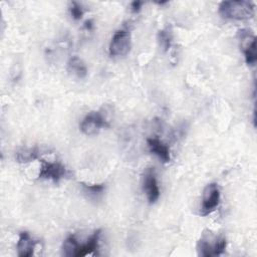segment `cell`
<instances>
[{"instance_id":"3","label":"cell","mask_w":257,"mask_h":257,"mask_svg":"<svg viewBox=\"0 0 257 257\" xmlns=\"http://www.w3.org/2000/svg\"><path fill=\"white\" fill-rule=\"evenodd\" d=\"M220 203V189L216 183L208 184L202 196V205L200 214L202 216H207L211 214L218 207Z\"/></svg>"},{"instance_id":"18","label":"cell","mask_w":257,"mask_h":257,"mask_svg":"<svg viewBox=\"0 0 257 257\" xmlns=\"http://www.w3.org/2000/svg\"><path fill=\"white\" fill-rule=\"evenodd\" d=\"M143 4H144V2H142V1H134V2L132 3V5H131L133 12H138V11H140V9H141V7H142Z\"/></svg>"},{"instance_id":"4","label":"cell","mask_w":257,"mask_h":257,"mask_svg":"<svg viewBox=\"0 0 257 257\" xmlns=\"http://www.w3.org/2000/svg\"><path fill=\"white\" fill-rule=\"evenodd\" d=\"M132 41L131 34L126 30H117L109 43V54L111 56H123L128 53Z\"/></svg>"},{"instance_id":"17","label":"cell","mask_w":257,"mask_h":257,"mask_svg":"<svg viewBox=\"0 0 257 257\" xmlns=\"http://www.w3.org/2000/svg\"><path fill=\"white\" fill-rule=\"evenodd\" d=\"M83 188L86 192H88L91 195H99L102 193L104 187L102 185H84Z\"/></svg>"},{"instance_id":"6","label":"cell","mask_w":257,"mask_h":257,"mask_svg":"<svg viewBox=\"0 0 257 257\" xmlns=\"http://www.w3.org/2000/svg\"><path fill=\"white\" fill-rule=\"evenodd\" d=\"M226 239L223 236L217 237L214 243L209 242L207 238H201L197 244L198 254L204 257L221 255L226 248Z\"/></svg>"},{"instance_id":"10","label":"cell","mask_w":257,"mask_h":257,"mask_svg":"<svg viewBox=\"0 0 257 257\" xmlns=\"http://www.w3.org/2000/svg\"><path fill=\"white\" fill-rule=\"evenodd\" d=\"M148 146L150 151L158 156L163 162L168 163L171 160V155H170V149L169 147L164 144L162 141H160L157 138H150L148 139Z\"/></svg>"},{"instance_id":"1","label":"cell","mask_w":257,"mask_h":257,"mask_svg":"<svg viewBox=\"0 0 257 257\" xmlns=\"http://www.w3.org/2000/svg\"><path fill=\"white\" fill-rule=\"evenodd\" d=\"M219 14L225 19L244 20L254 15V4L251 1H223L219 5Z\"/></svg>"},{"instance_id":"16","label":"cell","mask_w":257,"mask_h":257,"mask_svg":"<svg viewBox=\"0 0 257 257\" xmlns=\"http://www.w3.org/2000/svg\"><path fill=\"white\" fill-rule=\"evenodd\" d=\"M69 11L74 20H79L83 15V8L81 7L80 4H78L77 2H74V1L70 3Z\"/></svg>"},{"instance_id":"9","label":"cell","mask_w":257,"mask_h":257,"mask_svg":"<svg viewBox=\"0 0 257 257\" xmlns=\"http://www.w3.org/2000/svg\"><path fill=\"white\" fill-rule=\"evenodd\" d=\"M37 241H35L28 232L24 231L19 234L17 242V252L20 257H30L33 255L34 248Z\"/></svg>"},{"instance_id":"13","label":"cell","mask_w":257,"mask_h":257,"mask_svg":"<svg viewBox=\"0 0 257 257\" xmlns=\"http://www.w3.org/2000/svg\"><path fill=\"white\" fill-rule=\"evenodd\" d=\"M79 243L73 235L68 236L62 245V254L65 256H76Z\"/></svg>"},{"instance_id":"11","label":"cell","mask_w":257,"mask_h":257,"mask_svg":"<svg viewBox=\"0 0 257 257\" xmlns=\"http://www.w3.org/2000/svg\"><path fill=\"white\" fill-rule=\"evenodd\" d=\"M100 230H96L93 232V234L87 239V241L84 244H79L77 253L75 257H81L85 256L87 254H91L97 251L98 249V243H99V237H100Z\"/></svg>"},{"instance_id":"7","label":"cell","mask_w":257,"mask_h":257,"mask_svg":"<svg viewBox=\"0 0 257 257\" xmlns=\"http://www.w3.org/2000/svg\"><path fill=\"white\" fill-rule=\"evenodd\" d=\"M66 175L65 167L57 162H46L42 160L38 177L40 179L58 182Z\"/></svg>"},{"instance_id":"5","label":"cell","mask_w":257,"mask_h":257,"mask_svg":"<svg viewBox=\"0 0 257 257\" xmlns=\"http://www.w3.org/2000/svg\"><path fill=\"white\" fill-rule=\"evenodd\" d=\"M108 123L98 111H91L85 115L80 123V131L87 136L97 134L102 127H107Z\"/></svg>"},{"instance_id":"19","label":"cell","mask_w":257,"mask_h":257,"mask_svg":"<svg viewBox=\"0 0 257 257\" xmlns=\"http://www.w3.org/2000/svg\"><path fill=\"white\" fill-rule=\"evenodd\" d=\"M85 27H86V28H88V29H89V28H91V21H90V20L85 22Z\"/></svg>"},{"instance_id":"8","label":"cell","mask_w":257,"mask_h":257,"mask_svg":"<svg viewBox=\"0 0 257 257\" xmlns=\"http://www.w3.org/2000/svg\"><path fill=\"white\" fill-rule=\"evenodd\" d=\"M143 188L150 204H154L160 197V189L154 168H149L144 174Z\"/></svg>"},{"instance_id":"2","label":"cell","mask_w":257,"mask_h":257,"mask_svg":"<svg viewBox=\"0 0 257 257\" xmlns=\"http://www.w3.org/2000/svg\"><path fill=\"white\" fill-rule=\"evenodd\" d=\"M238 38L246 63L248 65H254L257 60L255 35L249 29H240L238 31Z\"/></svg>"},{"instance_id":"15","label":"cell","mask_w":257,"mask_h":257,"mask_svg":"<svg viewBox=\"0 0 257 257\" xmlns=\"http://www.w3.org/2000/svg\"><path fill=\"white\" fill-rule=\"evenodd\" d=\"M158 38H159V42H160L161 47L165 51H168L170 49L171 45H172V40H173V33H172L171 28L166 27V28L160 30Z\"/></svg>"},{"instance_id":"12","label":"cell","mask_w":257,"mask_h":257,"mask_svg":"<svg viewBox=\"0 0 257 257\" xmlns=\"http://www.w3.org/2000/svg\"><path fill=\"white\" fill-rule=\"evenodd\" d=\"M67 70L73 75L83 78L87 74V68L84 62L77 56H72L67 62Z\"/></svg>"},{"instance_id":"14","label":"cell","mask_w":257,"mask_h":257,"mask_svg":"<svg viewBox=\"0 0 257 257\" xmlns=\"http://www.w3.org/2000/svg\"><path fill=\"white\" fill-rule=\"evenodd\" d=\"M38 158V150L36 148L22 149L16 153V160L19 163L31 162Z\"/></svg>"}]
</instances>
